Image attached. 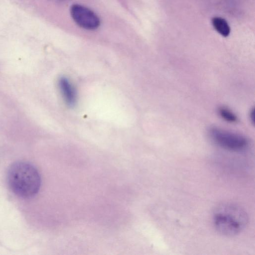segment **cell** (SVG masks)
I'll use <instances>...</instances> for the list:
<instances>
[{
	"instance_id": "obj_3",
	"label": "cell",
	"mask_w": 255,
	"mask_h": 255,
	"mask_svg": "<svg viewBox=\"0 0 255 255\" xmlns=\"http://www.w3.org/2000/svg\"><path fill=\"white\" fill-rule=\"evenodd\" d=\"M209 134L216 144L228 151L241 152L246 150L249 145L244 136L219 128H211Z\"/></svg>"
},
{
	"instance_id": "obj_8",
	"label": "cell",
	"mask_w": 255,
	"mask_h": 255,
	"mask_svg": "<svg viewBox=\"0 0 255 255\" xmlns=\"http://www.w3.org/2000/svg\"><path fill=\"white\" fill-rule=\"evenodd\" d=\"M250 117L251 119V121L253 122H254V109H252L250 113Z\"/></svg>"
},
{
	"instance_id": "obj_6",
	"label": "cell",
	"mask_w": 255,
	"mask_h": 255,
	"mask_svg": "<svg viewBox=\"0 0 255 255\" xmlns=\"http://www.w3.org/2000/svg\"><path fill=\"white\" fill-rule=\"evenodd\" d=\"M212 23L215 29L224 37L228 36L230 33V27L226 20L220 17H214Z\"/></svg>"
},
{
	"instance_id": "obj_4",
	"label": "cell",
	"mask_w": 255,
	"mask_h": 255,
	"mask_svg": "<svg viewBox=\"0 0 255 255\" xmlns=\"http://www.w3.org/2000/svg\"><path fill=\"white\" fill-rule=\"evenodd\" d=\"M70 14L79 27L86 30L96 29L101 24L99 17L93 11L80 4H73L70 7Z\"/></svg>"
},
{
	"instance_id": "obj_1",
	"label": "cell",
	"mask_w": 255,
	"mask_h": 255,
	"mask_svg": "<svg viewBox=\"0 0 255 255\" xmlns=\"http://www.w3.org/2000/svg\"><path fill=\"white\" fill-rule=\"evenodd\" d=\"M212 222L217 232L226 237L239 235L247 227L249 216L240 205L231 202L219 204L213 210Z\"/></svg>"
},
{
	"instance_id": "obj_7",
	"label": "cell",
	"mask_w": 255,
	"mask_h": 255,
	"mask_svg": "<svg viewBox=\"0 0 255 255\" xmlns=\"http://www.w3.org/2000/svg\"><path fill=\"white\" fill-rule=\"evenodd\" d=\"M218 113L222 119L228 123H236L238 121L236 114L226 107H219L218 109Z\"/></svg>"
},
{
	"instance_id": "obj_9",
	"label": "cell",
	"mask_w": 255,
	"mask_h": 255,
	"mask_svg": "<svg viewBox=\"0 0 255 255\" xmlns=\"http://www.w3.org/2000/svg\"><path fill=\"white\" fill-rule=\"evenodd\" d=\"M56 0L60 1H65L69 0Z\"/></svg>"
},
{
	"instance_id": "obj_5",
	"label": "cell",
	"mask_w": 255,
	"mask_h": 255,
	"mask_svg": "<svg viewBox=\"0 0 255 255\" xmlns=\"http://www.w3.org/2000/svg\"><path fill=\"white\" fill-rule=\"evenodd\" d=\"M58 87L65 104L69 107L74 106L77 100V92L69 79L65 77L60 78Z\"/></svg>"
},
{
	"instance_id": "obj_2",
	"label": "cell",
	"mask_w": 255,
	"mask_h": 255,
	"mask_svg": "<svg viewBox=\"0 0 255 255\" xmlns=\"http://www.w3.org/2000/svg\"><path fill=\"white\" fill-rule=\"evenodd\" d=\"M8 183L11 190L18 196L30 198L38 192L41 179L36 169L25 162H17L9 168Z\"/></svg>"
}]
</instances>
